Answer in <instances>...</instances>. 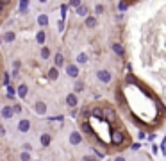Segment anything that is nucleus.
<instances>
[{
  "instance_id": "1",
  "label": "nucleus",
  "mask_w": 166,
  "mask_h": 161,
  "mask_svg": "<svg viewBox=\"0 0 166 161\" xmlns=\"http://www.w3.org/2000/svg\"><path fill=\"white\" fill-rule=\"evenodd\" d=\"M96 77H98V80L105 82V84H107V82H111V79H113V77H111V72H109V70H98Z\"/></svg>"
},
{
  "instance_id": "2",
  "label": "nucleus",
  "mask_w": 166,
  "mask_h": 161,
  "mask_svg": "<svg viewBox=\"0 0 166 161\" xmlns=\"http://www.w3.org/2000/svg\"><path fill=\"white\" fill-rule=\"evenodd\" d=\"M30 129V120L29 118H22L20 122H18V131L20 132H29Z\"/></svg>"
},
{
  "instance_id": "3",
  "label": "nucleus",
  "mask_w": 166,
  "mask_h": 161,
  "mask_svg": "<svg viewBox=\"0 0 166 161\" xmlns=\"http://www.w3.org/2000/svg\"><path fill=\"white\" fill-rule=\"evenodd\" d=\"M123 140H125V136H123L122 131H114L113 132V136H111V141H113L114 145H122Z\"/></svg>"
},
{
  "instance_id": "4",
  "label": "nucleus",
  "mask_w": 166,
  "mask_h": 161,
  "mask_svg": "<svg viewBox=\"0 0 166 161\" xmlns=\"http://www.w3.org/2000/svg\"><path fill=\"white\" fill-rule=\"evenodd\" d=\"M66 73H68L70 77H77V75H79V66L77 65H68L66 66Z\"/></svg>"
},
{
  "instance_id": "5",
  "label": "nucleus",
  "mask_w": 166,
  "mask_h": 161,
  "mask_svg": "<svg viewBox=\"0 0 166 161\" xmlns=\"http://www.w3.org/2000/svg\"><path fill=\"white\" fill-rule=\"evenodd\" d=\"M13 113H15V109L11 106H4L2 108V118H6V120H9V118L13 117Z\"/></svg>"
},
{
  "instance_id": "6",
  "label": "nucleus",
  "mask_w": 166,
  "mask_h": 161,
  "mask_svg": "<svg viewBox=\"0 0 166 161\" xmlns=\"http://www.w3.org/2000/svg\"><path fill=\"white\" fill-rule=\"evenodd\" d=\"M80 141H82V136H80L79 132H72L70 134V143L72 145H79Z\"/></svg>"
},
{
  "instance_id": "7",
  "label": "nucleus",
  "mask_w": 166,
  "mask_h": 161,
  "mask_svg": "<svg viewBox=\"0 0 166 161\" xmlns=\"http://www.w3.org/2000/svg\"><path fill=\"white\" fill-rule=\"evenodd\" d=\"M66 104H68V108H75L77 106V95L70 93V95L66 97Z\"/></svg>"
},
{
  "instance_id": "8",
  "label": "nucleus",
  "mask_w": 166,
  "mask_h": 161,
  "mask_svg": "<svg viewBox=\"0 0 166 161\" xmlns=\"http://www.w3.org/2000/svg\"><path fill=\"white\" fill-rule=\"evenodd\" d=\"M104 117H105V120L113 122V120L116 118V115H114V111L111 109V108H107V109H104Z\"/></svg>"
},
{
  "instance_id": "9",
  "label": "nucleus",
  "mask_w": 166,
  "mask_h": 161,
  "mask_svg": "<svg viewBox=\"0 0 166 161\" xmlns=\"http://www.w3.org/2000/svg\"><path fill=\"white\" fill-rule=\"evenodd\" d=\"M36 113L45 115V113H47V104L45 102H36Z\"/></svg>"
},
{
  "instance_id": "10",
  "label": "nucleus",
  "mask_w": 166,
  "mask_h": 161,
  "mask_svg": "<svg viewBox=\"0 0 166 161\" xmlns=\"http://www.w3.org/2000/svg\"><path fill=\"white\" fill-rule=\"evenodd\" d=\"M48 77H50L52 80H56L59 77V70H57V66H54V68H50L48 70Z\"/></svg>"
},
{
  "instance_id": "11",
  "label": "nucleus",
  "mask_w": 166,
  "mask_h": 161,
  "mask_svg": "<svg viewBox=\"0 0 166 161\" xmlns=\"http://www.w3.org/2000/svg\"><path fill=\"white\" fill-rule=\"evenodd\" d=\"M45 39H47V34H45V30H39V32L36 34V41H38L39 45H43Z\"/></svg>"
},
{
  "instance_id": "12",
  "label": "nucleus",
  "mask_w": 166,
  "mask_h": 161,
  "mask_svg": "<svg viewBox=\"0 0 166 161\" xmlns=\"http://www.w3.org/2000/svg\"><path fill=\"white\" fill-rule=\"evenodd\" d=\"M27 93H29V88H27L25 84H22V86L18 88V97H22V99H25V97H27Z\"/></svg>"
},
{
  "instance_id": "13",
  "label": "nucleus",
  "mask_w": 166,
  "mask_h": 161,
  "mask_svg": "<svg viewBox=\"0 0 166 161\" xmlns=\"http://www.w3.org/2000/svg\"><path fill=\"white\" fill-rule=\"evenodd\" d=\"M95 25H96V18H95V16H87V18H86V27L93 29Z\"/></svg>"
},
{
  "instance_id": "14",
  "label": "nucleus",
  "mask_w": 166,
  "mask_h": 161,
  "mask_svg": "<svg viewBox=\"0 0 166 161\" xmlns=\"http://www.w3.org/2000/svg\"><path fill=\"white\" fill-rule=\"evenodd\" d=\"M50 136H48V134H41V138H39V141H41V145L43 147H48L50 145Z\"/></svg>"
},
{
  "instance_id": "15",
  "label": "nucleus",
  "mask_w": 166,
  "mask_h": 161,
  "mask_svg": "<svg viewBox=\"0 0 166 161\" xmlns=\"http://www.w3.org/2000/svg\"><path fill=\"white\" fill-rule=\"evenodd\" d=\"M4 41H6V43H11V41H15V32L7 30V32L4 34Z\"/></svg>"
},
{
  "instance_id": "16",
  "label": "nucleus",
  "mask_w": 166,
  "mask_h": 161,
  "mask_svg": "<svg viewBox=\"0 0 166 161\" xmlns=\"http://www.w3.org/2000/svg\"><path fill=\"white\" fill-rule=\"evenodd\" d=\"M77 15H79V16H86L87 15V6L80 4L79 7H77Z\"/></svg>"
},
{
  "instance_id": "17",
  "label": "nucleus",
  "mask_w": 166,
  "mask_h": 161,
  "mask_svg": "<svg viewBox=\"0 0 166 161\" xmlns=\"http://www.w3.org/2000/svg\"><path fill=\"white\" fill-rule=\"evenodd\" d=\"M38 23H39L41 27H45V25L48 23V16H47V15H41V16H38Z\"/></svg>"
},
{
  "instance_id": "18",
  "label": "nucleus",
  "mask_w": 166,
  "mask_h": 161,
  "mask_svg": "<svg viewBox=\"0 0 166 161\" xmlns=\"http://www.w3.org/2000/svg\"><path fill=\"white\" fill-rule=\"evenodd\" d=\"M86 61H87V56L84 54V52H80L79 56H77V63H79V65H84Z\"/></svg>"
},
{
  "instance_id": "19",
  "label": "nucleus",
  "mask_w": 166,
  "mask_h": 161,
  "mask_svg": "<svg viewBox=\"0 0 166 161\" xmlns=\"http://www.w3.org/2000/svg\"><path fill=\"white\" fill-rule=\"evenodd\" d=\"M93 117H95V118H104V109H100V108H95V109H93Z\"/></svg>"
},
{
  "instance_id": "20",
  "label": "nucleus",
  "mask_w": 166,
  "mask_h": 161,
  "mask_svg": "<svg viewBox=\"0 0 166 161\" xmlns=\"http://www.w3.org/2000/svg\"><path fill=\"white\" fill-rule=\"evenodd\" d=\"M113 50H114L118 56H123V48H122V45H120V43H114V45H113Z\"/></svg>"
},
{
  "instance_id": "21",
  "label": "nucleus",
  "mask_w": 166,
  "mask_h": 161,
  "mask_svg": "<svg viewBox=\"0 0 166 161\" xmlns=\"http://www.w3.org/2000/svg\"><path fill=\"white\" fill-rule=\"evenodd\" d=\"M27 7H29V0H20V11H22V13H25V11H27Z\"/></svg>"
},
{
  "instance_id": "22",
  "label": "nucleus",
  "mask_w": 166,
  "mask_h": 161,
  "mask_svg": "<svg viewBox=\"0 0 166 161\" xmlns=\"http://www.w3.org/2000/svg\"><path fill=\"white\" fill-rule=\"evenodd\" d=\"M54 63H56V66H61L63 65V54H56V59H54Z\"/></svg>"
},
{
  "instance_id": "23",
  "label": "nucleus",
  "mask_w": 166,
  "mask_h": 161,
  "mask_svg": "<svg viewBox=\"0 0 166 161\" xmlns=\"http://www.w3.org/2000/svg\"><path fill=\"white\" fill-rule=\"evenodd\" d=\"M48 56H50V50H48V47H43V48H41V58L47 59Z\"/></svg>"
},
{
  "instance_id": "24",
  "label": "nucleus",
  "mask_w": 166,
  "mask_h": 161,
  "mask_svg": "<svg viewBox=\"0 0 166 161\" xmlns=\"http://www.w3.org/2000/svg\"><path fill=\"white\" fill-rule=\"evenodd\" d=\"M20 159L22 161H30V154L29 152H22L20 154Z\"/></svg>"
},
{
  "instance_id": "25",
  "label": "nucleus",
  "mask_w": 166,
  "mask_h": 161,
  "mask_svg": "<svg viewBox=\"0 0 166 161\" xmlns=\"http://www.w3.org/2000/svg\"><path fill=\"white\" fill-rule=\"evenodd\" d=\"M7 97H9V99H13V97H15V88H13V86H7Z\"/></svg>"
},
{
  "instance_id": "26",
  "label": "nucleus",
  "mask_w": 166,
  "mask_h": 161,
  "mask_svg": "<svg viewBox=\"0 0 166 161\" xmlns=\"http://www.w3.org/2000/svg\"><path fill=\"white\" fill-rule=\"evenodd\" d=\"M82 90H84V84H82V82H77V84H75V91H82Z\"/></svg>"
},
{
  "instance_id": "27",
  "label": "nucleus",
  "mask_w": 166,
  "mask_h": 161,
  "mask_svg": "<svg viewBox=\"0 0 166 161\" xmlns=\"http://www.w3.org/2000/svg\"><path fill=\"white\" fill-rule=\"evenodd\" d=\"M70 4H72L73 7H79V6H80V0H70Z\"/></svg>"
},
{
  "instance_id": "28",
  "label": "nucleus",
  "mask_w": 166,
  "mask_h": 161,
  "mask_svg": "<svg viewBox=\"0 0 166 161\" xmlns=\"http://www.w3.org/2000/svg\"><path fill=\"white\" fill-rule=\"evenodd\" d=\"M95 11H96V13H98V15H100V13H104V6H100V4H98V6H96V7H95Z\"/></svg>"
},
{
  "instance_id": "29",
  "label": "nucleus",
  "mask_w": 166,
  "mask_h": 161,
  "mask_svg": "<svg viewBox=\"0 0 166 161\" xmlns=\"http://www.w3.org/2000/svg\"><path fill=\"white\" fill-rule=\"evenodd\" d=\"M9 84V73H4V86Z\"/></svg>"
},
{
  "instance_id": "30",
  "label": "nucleus",
  "mask_w": 166,
  "mask_h": 161,
  "mask_svg": "<svg viewBox=\"0 0 166 161\" xmlns=\"http://www.w3.org/2000/svg\"><path fill=\"white\" fill-rule=\"evenodd\" d=\"M127 82H130V84H136V79H134L132 75H127Z\"/></svg>"
},
{
  "instance_id": "31",
  "label": "nucleus",
  "mask_w": 166,
  "mask_h": 161,
  "mask_svg": "<svg viewBox=\"0 0 166 161\" xmlns=\"http://www.w3.org/2000/svg\"><path fill=\"white\" fill-rule=\"evenodd\" d=\"M13 109H15V113H20V111H22V106H20V104H15Z\"/></svg>"
},
{
  "instance_id": "32",
  "label": "nucleus",
  "mask_w": 166,
  "mask_h": 161,
  "mask_svg": "<svg viewBox=\"0 0 166 161\" xmlns=\"http://www.w3.org/2000/svg\"><path fill=\"white\" fill-rule=\"evenodd\" d=\"M82 161H96L93 158V156H84V158H82Z\"/></svg>"
},
{
  "instance_id": "33",
  "label": "nucleus",
  "mask_w": 166,
  "mask_h": 161,
  "mask_svg": "<svg viewBox=\"0 0 166 161\" xmlns=\"http://www.w3.org/2000/svg\"><path fill=\"white\" fill-rule=\"evenodd\" d=\"M23 149H25V152H30L32 147H30V143H23Z\"/></svg>"
},
{
  "instance_id": "34",
  "label": "nucleus",
  "mask_w": 166,
  "mask_h": 161,
  "mask_svg": "<svg viewBox=\"0 0 166 161\" xmlns=\"http://www.w3.org/2000/svg\"><path fill=\"white\" fill-rule=\"evenodd\" d=\"M120 9H122V11H125V9H127V6H125V2H122V4H120Z\"/></svg>"
},
{
  "instance_id": "35",
  "label": "nucleus",
  "mask_w": 166,
  "mask_h": 161,
  "mask_svg": "<svg viewBox=\"0 0 166 161\" xmlns=\"http://www.w3.org/2000/svg\"><path fill=\"white\" fill-rule=\"evenodd\" d=\"M61 13H63V18H65V15H66V6H63V7H61Z\"/></svg>"
},
{
  "instance_id": "36",
  "label": "nucleus",
  "mask_w": 166,
  "mask_h": 161,
  "mask_svg": "<svg viewBox=\"0 0 166 161\" xmlns=\"http://www.w3.org/2000/svg\"><path fill=\"white\" fill-rule=\"evenodd\" d=\"M114 161H125V158H122V156H118V158H114Z\"/></svg>"
},
{
  "instance_id": "37",
  "label": "nucleus",
  "mask_w": 166,
  "mask_h": 161,
  "mask_svg": "<svg viewBox=\"0 0 166 161\" xmlns=\"http://www.w3.org/2000/svg\"><path fill=\"white\" fill-rule=\"evenodd\" d=\"M39 2H47V0H39Z\"/></svg>"
}]
</instances>
